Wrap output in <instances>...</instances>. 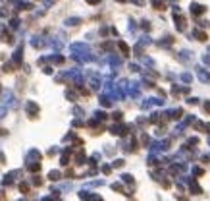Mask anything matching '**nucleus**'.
Wrapping results in <instances>:
<instances>
[{"label": "nucleus", "mask_w": 210, "mask_h": 201, "mask_svg": "<svg viewBox=\"0 0 210 201\" xmlns=\"http://www.w3.org/2000/svg\"><path fill=\"white\" fill-rule=\"evenodd\" d=\"M25 110H27V116L29 118H37L39 116V104L35 101H27L25 103Z\"/></svg>", "instance_id": "1"}, {"label": "nucleus", "mask_w": 210, "mask_h": 201, "mask_svg": "<svg viewBox=\"0 0 210 201\" xmlns=\"http://www.w3.org/2000/svg\"><path fill=\"white\" fill-rule=\"evenodd\" d=\"M21 176V170H12V172H8L4 178H2V186H12L14 180Z\"/></svg>", "instance_id": "2"}, {"label": "nucleus", "mask_w": 210, "mask_h": 201, "mask_svg": "<svg viewBox=\"0 0 210 201\" xmlns=\"http://www.w3.org/2000/svg\"><path fill=\"white\" fill-rule=\"evenodd\" d=\"M152 106H164V101L162 99H156V97H150L141 104V108H145V110L146 108H152Z\"/></svg>", "instance_id": "3"}, {"label": "nucleus", "mask_w": 210, "mask_h": 201, "mask_svg": "<svg viewBox=\"0 0 210 201\" xmlns=\"http://www.w3.org/2000/svg\"><path fill=\"white\" fill-rule=\"evenodd\" d=\"M25 162L27 164H31V162H41V151L39 149H31L29 153H27V157H25Z\"/></svg>", "instance_id": "4"}, {"label": "nucleus", "mask_w": 210, "mask_h": 201, "mask_svg": "<svg viewBox=\"0 0 210 201\" xmlns=\"http://www.w3.org/2000/svg\"><path fill=\"white\" fill-rule=\"evenodd\" d=\"M181 114H183V110H181V108H170V110L164 112V116L170 118V120H179V118H181Z\"/></svg>", "instance_id": "5"}, {"label": "nucleus", "mask_w": 210, "mask_h": 201, "mask_svg": "<svg viewBox=\"0 0 210 201\" xmlns=\"http://www.w3.org/2000/svg\"><path fill=\"white\" fill-rule=\"evenodd\" d=\"M197 76H198V79H201L203 83H208L210 81V72H206L204 68H201V66L197 68Z\"/></svg>", "instance_id": "6"}, {"label": "nucleus", "mask_w": 210, "mask_h": 201, "mask_svg": "<svg viewBox=\"0 0 210 201\" xmlns=\"http://www.w3.org/2000/svg\"><path fill=\"white\" fill-rule=\"evenodd\" d=\"M100 85H102L100 76H98V74H93V76H91V89L98 91V89H100Z\"/></svg>", "instance_id": "7"}, {"label": "nucleus", "mask_w": 210, "mask_h": 201, "mask_svg": "<svg viewBox=\"0 0 210 201\" xmlns=\"http://www.w3.org/2000/svg\"><path fill=\"white\" fill-rule=\"evenodd\" d=\"M4 103H6L8 106H12V108H16V106H18L16 97H14V93H10V91H6V93H4Z\"/></svg>", "instance_id": "8"}, {"label": "nucleus", "mask_w": 210, "mask_h": 201, "mask_svg": "<svg viewBox=\"0 0 210 201\" xmlns=\"http://www.w3.org/2000/svg\"><path fill=\"white\" fill-rule=\"evenodd\" d=\"M187 184H189L191 194H195V195H201V194H203V189H201V186L197 184V180H187Z\"/></svg>", "instance_id": "9"}, {"label": "nucleus", "mask_w": 210, "mask_h": 201, "mask_svg": "<svg viewBox=\"0 0 210 201\" xmlns=\"http://www.w3.org/2000/svg\"><path fill=\"white\" fill-rule=\"evenodd\" d=\"M21 54H23V46H19L18 50L14 52V56H12V62H14V66H19V64H21V58H23Z\"/></svg>", "instance_id": "10"}, {"label": "nucleus", "mask_w": 210, "mask_h": 201, "mask_svg": "<svg viewBox=\"0 0 210 201\" xmlns=\"http://www.w3.org/2000/svg\"><path fill=\"white\" fill-rule=\"evenodd\" d=\"M139 93H141V83H131L129 85V95H131L133 99L139 97Z\"/></svg>", "instance_id": "11"}, {"label": "nucleus", "mask_w": 210, "mask_h": 201, "mask_svg": "<svg viewBox=\"0 0 210 201\" xmlns=\"http://www.w3.org/2000/svg\"><path fill=\"white\" fill-rule=\"evenodd\" d=\"M175 27L177 31H185V20L179 16V12H175Z\"/></svg>", "instance_id": "12"}, {"label": "nucleus", "mask_w": 210, "mask_h": 201, "mask_svg": "<svg viewBox=\"0 0 210 201\" xmlns=\"http://www.w3.org/2000/svg\"><path fill=\"white\" fill-rule=\"evenodd\" d=\"M204 10H206V8L201 6V4H191V14L193 16H201V14H204Z\"/></svg>", "instance_id": "13"}, {"label": "nucleus", "mask_w": 210, "mask_h": 201, "mask_svg": "<svg viewBox=\"0 0 210 201\" xmlns=\"http://www.w3.org/2000/svg\"><path fill=\"white\" fill-rule=\"evenodd\" d=\"M177 60L179 62H189V60H191V52L189 50H181L177 54Z\"/></svg>", "instance_id": "14"}, {"label": "nucleus", "mask_w": 210, "mask_h": 201, "mask_svg": "<svg viewBox=\"0 0 210 201\" xmlns=\"http://www.w3.org/2000/svg\"><path fill=\"white\" fill-rule=\"evenodd\" d=\"M108 62L112 64V68H114V72H118V68L121 66V58H118V56H110Z\"/></svg>", "instance_id": "15"}, {"label": "nucleus", "mask_w": 210, "mask_h": 201, "mask_svg": "<svg viewBox=\"0 0 210 201\" xmlns=\"http://www.w3.org/2000/svg\"><path fill=\"white\" fill-rule=\"evenodd\" d=\"M60 178H62V172H60V170H50V172H48V180L58 182Z\"/></svg>", "instance_id": "16"}, {"label": "nucleus", "mask_w": 210, "mask_h": 201, "mask_svg": "<svg viewBox=\"0 0 210 201\" xmlns=\"http://www.w3.org/2000/svg\"><path fill=\"white\" fill-rule=\"evenodd\" d=\"M191 37H197L198 41H206V39H208V37H206V33H204V31H198V29H193V35H191Z\"/></svg>", "instance_id": "17"}, {"label": "nucleus", "mask_w": 210, "mask_h": 201, "mask_svg": "<svg viewBox=\"0 0 210 201\" xmlns=\"http://www.w3.org/2000/svg\"><path fill=\"white\" fill-rule=\"evenodd\" d=\"M106 118H108V114H106L104 110H96L95 112V120H96V122H104Z\"/></svg>", "instance_id": "18"}, {"label": "nucleus", "mask_w": 210, "mask_h": 201, "mask_svg": "<svg viewBox=\"0 0 210 201\" xmlns=\"http://www.w3.org/2000/svg\"><path fill=\"white\" fill-rule=\"evenodd\" d=\"M31 45L35 48H41V46H45V41L41 39V37H35V39H31Z\"/></svg>", "instance_id": "19"}, {"label": "nucleus", "mask_w": 210, "mask_h": 201, "mask_svg": "<svg viewBox=\"0 0 210 201\" xmlns=\"http://www.w3.org/2000/svg\"><path fill=\"white\" fill-rule=\"evenodd\" d=\"M75 164H85V151H79L75 155Z\"/></svg>", "instance_id": "20"}, {"label": "nucleus", "mask_w": 210, "mask_h": 201, "mask_svg": "<svg viewBox=\"0 0 210 201\" xmlns=\"http://www.w3.org/2000/svg\"><path fill=\"white\" fill-rule=\"evenodd\" d=\"M77 195H79V199H81V201H91V195H93V194H89V191L81 189V191H79Z\"/></svg>", "instance_id": "21"}, {"label": "nucleus", "mask_w": 210, "mask_h": 201, "mask_svg": "<svg viewBox=\"0 0 210 201\" xmlns=\"http://www.w3.org/2000/svg\"><path fill=\"white\" fill-rule=\"evenodd\" d=\"M27 170H29V172H39V170H41V162H31V164H27Z\"/></svg>", "instance_id": "22"}, {"label": "nucleus", "mask_w": 210, "mask_h": 201, "mask_svg": "<svg viewBox=\"0 0 210 201\" xmlns=\"http://www.w3.org/2000/svg\"><path fill=\"white\" fill-rule=\"evenodd\" d=\"M121 182H123V184H131V186L135 184V180H133L131 174H121Z\"/></svg>", "instance_id": "23"}, {"label": "nucleus", "mask_w": 210, "mask_h": 201, "mask_svg": "<svg viewBox=\"0 0 210 201\" xmlns=\"http://www.w3.org/2000/svg\"><path fill=\"white\" fill-rule=\"evenodd\" d=\"M118 46H120V50L123 52V54H125V56H127V54H129V46L125 45V43H123V41H118Z\"/></svg>", "instance_id": "24"}, {"label": "nucleus", "mask_w": 210, "mask_h": 201, "mask_svg": "<svg viewBox=\"0 0 210 201\" xmlns=\"http://www.w3.org/2000/svg\"><path fill=\"white\" fill-rule=\"evenodd\" d=\"M160 116H162V114H158V112H152V114H150V118H148V122H150V124H158V122H160Z\"/></svg>", "instance_id": "25"}, {"label": "nucleus", "mask_w": 210, "mask_h": 201, "mask_svg": "<svg viewBox=\"0 0 210 201\" xmlns=\"http://www.w3.org/2000/svg\"><path fill=\"white\" fill-rule=\"evenodd\" d=\"M46 60H50L54 64H64V56H50V58H46Z\"/></svg>", "instance_id": "26"}, {"label": "nucleus", "mask_w": 210, "mask_h": 201, "mask_svg": "<svg viewBox=\"0 0 210 201\" xmlns=\"http://www.w3.org/2000/svg\"><path fill=\"white\" fill-rule=\"evenodd\" d=\"M123 164H125V161H123V159H116V161L112 162V166H114V168H121Z\"/></svg>", "instance_id": "27"}, {"label": "nucleus", "mask_w": 210, "mask_h": 201, "mask_svg": "<svg viewBox=\"0 0 210 201\" xmlns=\"http://www.w3.org/2000/svg\"><path fill=\"white\" fill-rule=\"evenodd\" d=\"M172 43H173V41H172V37H164V41H160L158 45H160V46H170Z\"/></svg>", "instance_id": "28"}, {"label": "nucleus", "mask_w": 210, "mask_h": 201, "mask_svg": "<svg viewBox=\"0 0 210 201\" xmlns=\"http://www.w3.org/2000/svg\"><path fill=\"white\" fill-rule=\"evenodd\" d=\"M191 172H193L195 176H203V174H204V170L201 168V166H193V168H191Z\"/></svg>", "instance_id": "29"}, {"label": "nucleus", "mask_w": 210, "mask_h": 201, "mask_svg": "<svg viewBox=\"0 0 210 201\" xmlns=\"http://www.w3.org/2000/svg\"><path fill=\"white\" fill-rule=\"evenodd\" d=\"M181 81H185V83H191V81H193V76H191V74H181Z\"/></svg>", "instance_id": "30"}, {"label": "nucleus", "mask_w": 210, "mask_h": 201, "mask_svg": "<svg viewBox=\"0 0 210 201\" xmlns=\"http://www.w3.org/2000/svg\"><path fill=\"white\" fill-rule=\"evenodd\" d=\"M66 97L70 99V101H77V93H73V91L68 89V91H66Z\"/></svg>", "instance_id": "31"}, {"label": "nucleus", "mask_w": 210, "mask_h": 201, "mask_svg": "<svg viewBox=\"0 0 210 201\" xmlns=\"http://www.w3.org/2000/svg\"><path fill=\"white\" fill-rule=\"evenodd\" d=\"M77 23H81V20H79V18H71V20L66 21V25H77Z\"/></svg>", "instance_id": "32"}, {"label": "nucleus", "mask_w": 210, "mask_h": 201, "mask_svg": "<svg viewBox=\"0 0 210 201\" xmlns=\"http://www.w3.org/2000/svg\"><path fill=\"white\" fill-rule=\"evenodd\" d=\"M112 189H114V191H123V186H121L120 182H114V184H112Z\"/></svg>", "instance_id": "33"}, {"label": "nucleus", "mask_w": 210, "mask_h": 201, "mask_svg": "<svg viewBox=\"0 0 210 201\" xmlns=\"http://www.w3.org/2000/svg\"><path fill=\"white\" fill-rule=\"evenodd\" d=\"M19 189H21V194H27V191H29V184L21 182V184H19Z\"/></svg>", "instance_id": "34"}, {"label": "nucleus", "mask_w": 210, "mask_h": 201, "mask_svg": "<svg viewBox=\"0 0 210 201\" xmlns=\"http://www.w3.org/2000/svg\"><path fill=\"white\" fill-rule=\"evenodd\" d=\"M110 172H112V166H110V164H102V174L108 176Z\"/></svg>", "instance_id": "35"}, {"label": "nucleus", "mask_w": 210, "mask_h": 201, "mask_svg": "<svg viewBox=\"0 0 210 201\" xmlns=\"http://www.w3.org/2000/svg\"><path fill=\"white\" fill-rule=\"evenodd\" d=\"M31 184H33V186H41V184H43V180H41V176H33Z\"/></svg>", "instance_id": "36"}, {"label": "nucleus", "mask_w": 210, "mask_h": 201, "mask_svg": "<svg viewBox=\"0 0 210 201\" xmlns=\"http://www.w3.org/2000/svg\"><path fill=\"white\" fill-rule=\"evenodd\" d=\"M121 116H123V114H121L120 110H118V112H114V114H112V118H114L116 122H121Z\"/></svg>", "instance_id": "37"}, {"label": "nucleus", "mask_w": 210, "mask_h": 201, "mask_svg": "<svg viewBox=\"0 0 210 201\" xmlns=\"http://www.w3.org/2000/svg\"><path fill=\"white\" fill-rule=\"evenodd\" d=\"M6 112H8V106H2V108H0V120L6 118Z\"/></svg>", "instance_id": "38"}, {"label": "nucleus", "mask_w": 210, "mask_h": 201, "mask_svg": "<svg viewBox=\"0 0 210 201\" xmlns=\"http://www.w3.org/2000/svg\"><path fill=\"white\" fill-rule=\"evenodd\" d=\"M4 72H14V62H10V64H4Z\"/></svg>", "instance_id": "39"}, {"label": "nucleus", "mask_w": 210, "mask_h": 201, "mask_svg": "<svg viewBox=\"0 0 210 201\" xmlns=\"http://www.w3.org/2000/svg\"><path fill=\"white\" fill-rule=\"evenodd\" d=\"M187 145H198V137H189Z\"/></svg>", "instance_id": "40"}, {"label": "nucleus", "mask_w": 210, "mask_h": 201, "mask_svg": "<svg viewBox=\"0 0 210 201\" xmlns=\"http://www.w3.org/2000/svg\"><path fill=\"white\" fill-rule=\"evenodd\" d=\"M152 6L160 10V8H162V0H152Z\"/></svg>", "instance_id": "41"}, {"label": "nucleus", "mask_w": 210, "mask_h": 201, "mask_svg": "<svg viewBox=\"0 0 210 201\" xmlns=\"http://www.w3.org/2000/svg\"><path fill=\"white\" fill-rule=\"evenodd\" d=\"M187 103H189V104H198V99L197 97H191V99H187Z\"/></svg>", "instance_id": "42"}, {"label": "nucleus", "mask_w": 210, "mask_h": 201, "mask_svg": "<svg viewBox=\"0 0 210 201\" xmlns=\"http://www.w3.org/2000/svg\"><path fill=\"white\" fill-rule=\"evenodd\" d=\"M91 201H104V199H102L100 195H95V194H93V195H91Z\"/></svg>", "instance_id": "43"}, {"label": "nucleus", "mask_w": 210, "mask_h": 201, "mask_svg": "<svg viewBox=\"0 0 210 201\" xmlns=\"http://www.w3.org/2000/svg\"><path fill=\"white\" fill-rule=\"evenodd\" d=\"M129 70H131V72H141V70H139V66H137V64H131V66H129Z\"/></svg>", "instance_id": "44"}, {"label": "nucleus", "mask_w": 210, "mask_h": 201, "mask_svg": "<svg viewBox=\"0 0 210 201\" xmlns=\"http://www.w3.org/2000/svg\"><path fill=\"white\" fill-rule=\"evenodd\" d=\"M41 201H60V199H58V197H54V195H52V197H45V199H41Z\"/></svg>", "instance_id": "45"}, {"label": "nucleus", "mask_w": 210, "mask_h": 201, "mask_svg": "<svg viewBox=\"0 0 210 201\" xmlns=\"http://www.w3.org/2000/svg\"><path fill=\"white\" fill-rule=\"evenodd\" d=\"M143 29H146V31H148V29H150V23H148V21H143Z\"/></svg>", "instance_id": "46"}, {"label": "nucleus", "mask_w": 210, "mask_h": 201, "mask_svg": "<svg viewBox=\"0 0 210 201\" xmlns=\"http://www.w3.org/2000/svg\"><path fill=\"white\" fill-rule=\"evenodd\" d=\"M137 124H139V126H145L146 120H145V118H137Z\"/></svg>", "instance_id": "47"}, {"label": "nucleus", "mask_w": 210, "mask_h": 201, "mask_svg": "<svg viewBox=\"0 0 210 201\" xmlns=\"http://www.w3.org/2000/svg\"><path fill=\"white\" fill-rule=\"evenodd\" d=\"M73 126H75V128H81L83 122H81V120H73Z\"/></svg>", "instance_id": "48"}, {"label": "nucleus", "mask_w": 210, "mask_h": 201, "mask_svg": "<svg viewBox=\"0 0 210 201\" xmlns=\"http://www.w3.org/2000/svg\"><path fill=\"white\" fill-rule=\"evenodd\" d=\"M203 108H204L206 112H210V103H204V104H203Z\"/></svg>", "instance_id": "49"}, {"label": "nucleus", "mask_w": 210, "mask_h": 201, "mask_svg": "<svg viewBox=\"0 0 210 201\" xmlns=\"http://www.w3.org/2000/svg\"><path fill=\"white\" fill-rule=\"evenodd\" d=\"M6 162V157H4V153H0V164H4Z\"/></svg>", "instance_id": "50"}, {"label": "nucleus", "mask_w": 210, "mask_h": 201, "mask_svg": "<svg viewBox=\"0 0 210 201\" xmlns=\"http://www.w3.org/2000/svg\"><path fill=\"white\" fill-rule=\"evenodd\" d=\"M73 112H75V114H79V116H81V114H83V108H77V106H75V110H73Z\"/></svg>", "instance_id": "51"}, {"label": "nucleus", "mask_w": 210, "mask_h": 201, "mask_svg": "<svg viewBox=\"0 0 210 201\" xmlns=\"http://www.w3.org/2000/svg\"><path fill=\"white\" fill-rule=\"evenodd\" d=\"M6 134H8L6 130H2V128H0V136H6Z\"/></svg>", "instance_id": "52"}, {"label": "nucleus", "mask_w": 210, "mask_h": 201, "mask_svg": "<svg viewBox=\"0 0 210 201\" xmlns=\"http://www.w3.org/2000/svg\"><path fill=\"white\" fill-rule=\"evenodd\" d=\"M4 197H6V195H4V191L0 189V199H4Z\"/></svg>", "instance_id": "53"}, {"label": "nucleus", "mask_w": 210, "mask_h": 201, "mask_svg": "<svg viewBox=\"0 0 210 201\" xmlns=\"http://www.w3.org/2000/svg\"><path fill=\"white\" fill-rule=\"evenodd\" d=\"M208 143H210V137H208Z\"/></svg>", "instance_id": "54"}, {"label": "nucleus", "mask_w": 210, "mask_h": 201, "mask_svg": "<svg viewBox=\"0 0 210 201\" xmlns=\"http://www.w3.org/2000/svg\"><path fill=\"white\" fill-rule=\"evenodd\" d=\"M0 89H2V87H0Z\"/></svg>", "instance_id": "55"}]
</instances>
